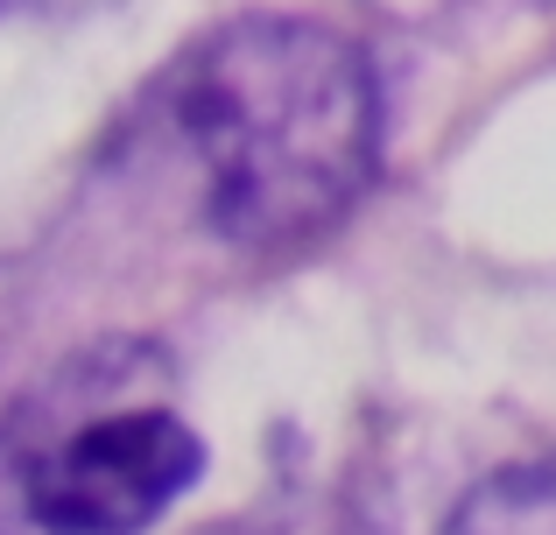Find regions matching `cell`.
<instances>
[{"label": "cell", "instance_id": "1", "mask_svg": "<svg viewBox=\"0 0 556 535\" xmlns=\"http://www.w3.org/2000/svg\"><path fill=\"white\" fill-rule=\"evenodd\" d=\"M141 135L190 183L218 240H311L380 163V85L359 42L317 22H226L141 99Z\"/></svg>", "mask_w": 556, "mask_h": 535}, {"label": "cell", "instance_id": "2", "mask_svg": "<svg viewBox=\"0 0 556 535\" xmlns=\"http://www.w3.org/2000/svg\"><path fill=\"white\" fill-rule=\"evenodd\" d=\"M204 444L127 359H85L0 423V535H141L198 486Z\"/></svg>", "mask_w": 556, "mask_h": 535}, {"label": "cell", "instance_id": "3", "mask_svg": "<svg viewBox=\"0 0 556 535\" xmlns=\"http://www.w3.org/2000/svg\"><path fill=\"white\" fill-rule=\"evenodd\" d=\"M437 535H556V451L479 480Z\"/></svg>", "mask_w": 556, "mask_h": 535}]
</instances>
